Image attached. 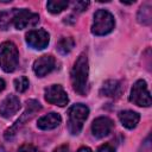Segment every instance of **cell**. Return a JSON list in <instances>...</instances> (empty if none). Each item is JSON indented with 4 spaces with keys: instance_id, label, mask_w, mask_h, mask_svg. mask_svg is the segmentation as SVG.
<instances>
[{
    "instance_id": "6da1fadb",
    "label": "cell",
    "mask_w": 152,
    "mask_h": 152,
    "mask_svg": "<svg viewBox=\"0 0 152 152\" xmlns=\"http://www.w3.org/2000/svg\"><path fill=\"white\" fill-rule=\"evenodd\" d=\"M88 75H89L88 58L87 55L82 53L74 63V66L70 72L72 88L77 94L82 96L88 93Z\"/></svg>"
},
{
    "instance_id": "7a4b0ae2",
    "label": "cell",
    "mask_w": 152,
    "mask_h": 152,
    "mask_svg": "<svg viewBox=\"0 0 152 152\" xmlns=\"http://www.w3.org/2000/svg\"><path fill=\"white\" fill-rule=\"evenodd\" d=\"M89 115V108L83 103L72 104L68 110V131L71 134H78Z\"/></svg>"
},
{
    "instance_id": "3957f363",
    "label": "cell",
    "mask_w": 152,
    "mask_h": 152,
    "mask_svg": "<svg viewBox=\"0 0 152 152\" xmlns=\"http://www.w3.org/2000/svg\"><path fill=\"white\" fill-rule=\"evenodd\" d=\"M19 64V52L14 43L4 42L0 44V66L6 72H12Z\"/></svg>"
},
{
    "instance_id": "277c9868",
    "label": "cell",
    "mask_w": 152,
    "mask_h": 152,
    "mask_svg": "<svg viewBox=\"0 0 152 152\" xmlns=\"http://www.w3.org/2000/svg\"><path fill=\"white\" fill-rule=\"evenodd\" d=\"M115 26L114 17L107 10H97L94 14L91 33L95 36H104L113 31Z\"/></svg>"
},
{
    "instance_id": "5b68a950",
    "label": "cell",
    "mask_w": 152,
    "mask_h": 152,
    "mask_svg": "<svg viewBox=\"0 0 152 152\" xmlns=\"http://www.w3.org/2000/svg\"><path fill=\"white\" fill-rule=\"evenodd\" d=\"M129 101L133 102L137 106L140 107H150L151 106V95L147 88V84L144 80H138L132 89H131V94H129Z\"/></svg>"
},
{
    "instance_id": "8992f818",
    "label": "cell",
    "mask_w": 152,
    "mask_h": 152,
    "mask_svg": "<svg viewBox=\"0 0 152 152\" xmlns=\"http://www.w3.org/2000/svg\"><path fill=\"white\" fill-rule=\"evenodd\" d=\"M40 109H42V106H40V103H39L38 101H36V100H28V101H27V106H26V110L24 112V114L21 115V118L18 119V120L15 121V124H14L11 128L6 129V132H5V139L11 140V139L15 135V133H17V131H18V127H20L21 125H24L25 121L30 120V119H31L37 112H39Z\"/></svg>"
},
{
    "instance_id": "52a82bcc",
    "label": "cell",
    "mask_w": 152,
    "mask_h": 152,
    "mask_svg": "<svg viewBox=\"0 0 152 152\" xmlns=\"http://www.w3.org/2000/svg\"><path fill=\"white\" fill-rule=\"evenodd\" d=\"M38 21H39V15L37 13H33L27 8H21V10L15 8L12 24L17 30H23L37 25Z\"/></svg>"
},
{
    "instance_id": "ba28073f",
    "label": "cell",
    "mask_w": 152,
    "mask_h": 152,
    "mask_svg": "<svg viewBox=\"0 0 152 152\" xmlns=\"http://www.w3.org/2000/svg\"><path fill=\"white\" fill-rule=\"evenodd\" d=\"M26 43L30 48L34 50H43L48 46L50 42V36L44 28H38V30H31L26 33L25 36Z\"/></svg>"
},
{
    "instance_id": "9c48e42d",
    "label": "cell",
    "mask_w": 152,
    "mask_h": 152,
    "mask_svg": "<svg viewBox=\"0 0 152 152\" xmlns=\"http://www.w3.org/2000/svg\"><path fill=\"white\" fill-rule=\"evenodd\" d=\"M45 100L51 103V104H56L59 107H64L68 104L69 99H68V94L64 90V88L59 84H52L50 87H48L45 89Z\"/></svg>"
},
{
    "instance_id": "30bf717a",
    "label": "cell",
    "mask_w": 152,
    "mask_h": 152,
    "mask_svg": "<svg viewBox=\"0 0 152 152\" xmlns=\"http://www.w3.org/2000/svg\"><path fill=\"white\" fill-rule=\"evenodd\" d=\"M56 61L51 55H43L33 63V71L38 77H44L55 69Z\"/></svg>"
},
{
    "instance_id": "8fae6325",
    "label": "cell",
    "mask_w": 152,
    "mask_h": 152,
    "mask_svg": "<svg viewBox=\"0 0 152 152\" xmlns=\"http://www.w3.org/2000/svg\"><path fill=\"white\" fill-rule=\"evenodd\" d=\"M113 128V121L107 116H99L91 124V132L95 138H104L110 133Z\"/></svg>"
},
{
    "instance_id": "7c38bea8",
    "label": "cell",
    "mask_w": 152,
    "mask_h": 152,
    "mask_svg": "<svg viewBox=\"0 0 152 152\" xmlns=\"http://www.w3.org/2000/svg\"><path fill=\"white\" fill-rule=\"evenodd\" d=\"M20 109V101L15 95L6 96L0 103V115L5 119H10Z\"/></svg>"
},
{
    "instance_id": "4fadbf2b",
    "label": "cell",
    "mask_w": 152,
    "mask_h": 152,
    "mask_svg": "<svg viewBox=\"0 0 152 152\" xmlns=\"http://www.w3.org/2000/svg\"><path fill=\"white\" fill-rule=\"evenodd\" d=\"M62 122V118L58 113L51 112L42 118L38 119L37 121V127L43 129V131H49V129H53L57 126H59V124Z\"/></svg>"
},
{
    "instance_id": "5bb4252c",
    "label": "cell",
    "mask_w": 152,
    "mask_h": 152,
    "mask_svg": "<svg viewBox=\"0 0 152 152\" xmlns=\"http://www.w3.org/2000/svg\"><path fill=\"white\" fill-rule=\"evenodd\" d=\"M122 87H121V82L118 80H108L106 81L101 89H100V94L102 96H107V97H116L121 94Z\"/></svg>"
},
{
    "instance_id": "9a60e30c",
    "label": "cell",
    "mask_w": 152,
    "mask_h": 152,
    "mask_svg": "<svg viewBox=\"0 0 152 152\" xmlns=\"http://www.w3.org/2000/svg\"><path fill=\"white\" fill-rule=\"evenodd\" d=\"M119 120L124 127L132 129L138 125L140 120V115L133 110H122L119 113Z\"/></svg>"
},
{
    "instance_id": "2e32d148",
    "label": "cell",
    "mask_w": 152,
    "mask_h": 152,
    "mask_svg": "<svg viewBox=\"0 0 152 152\" xmlns=\"http://www.w3.org/2000/svg\"><path fill=\"white\" fill-rule=\"evenodd\" d=\"M69 6V1L65 0H50L46 2V8L52 14H58Z\"/></svg>"
},
{
    "instance_id": "e0dca14e",
    "label": "cell",
    "mask_w": 152,
    "mask_h": 152,
    "mask_svg": "<svg viewBox=\"0 0 152 152\" xmlns=\"http://www.w3.org/2000/svg\"><path fill=\"white\" fill-rule=\"evenodd\" d=\"M74 46H75V40L71 37H63L57 43V50L62 55L69 53L74 49Z\"/></svg>"
},
{
    "instance_id": "ac0fdd59",
    "label": "cell",
    "mask_w": 152,
    "mask_h": 152,
    "mask_svg": "<svg viewBox=\"0 0 152 152\" xmlns=\"http://www.w3.org/2000/svg\"><path fill=\"white\" fill-rule=\"evenodd\" d=\"M14 11H15V8H12L10 11H2V12H0V28L1 30L10 28L11 24L13 23Z\"/></svg>"
},
{
    "instance_id": "d6986e66",
    "label": "cell",
    "mask_w": 152,
    "mask_h": 152,
    "mask_svg": "<svg viewBox=\"0 0 152 152\" xmlns=\"http://www.w3.org/2000/svg\"><path fill=\"white\" fill-rule=\"evenodd\" d=\"M152 14H151V6L150 5H144L140 7L138 12V21L144 25H148L151 23Z\"/></svg>"
},
{
    "instance_id": "ffe728a7",
    "label": "cell",
    "mask_w": 152,
    "mask_h": 152,
    "mask_svg": "<svg viewBox=\"0 0 152 152\" xmlns=\"http://www.w3.org/2000/svg\"><path fill=\"white\" fill-rule=\"evenodd\" d=\"M28 78L26 76H20L14 80V88L19 93H24L28 88Z\"/></svg>"
},
{
    "instance_id": "44dd1931",
    "label": "cell",
    "mask_w": 152,
    "mask_h": 152,
    "mask_svg": "<svg viewBox=\"0 0 152 152\" xmlns=\"http://www.w3.org/2000/svg\"><path fill=\"white\" fill-rule=\"evenodd\" d=\"M17 152H40V151H39L36 146L26 144V145H23L21 147H19V150H18Z\"/></svg>"
},
{
    "instance_id": "7402d4cb",
    "label": "cell",
    "mask_w": 152,
    "mask_h": 152,
    "mask_svg": "<svg viewBox=\"0 0 152 152\" xmlns=\"http://www.w3.org/2000/svg\"><path fill=\"white\" fill-rule=\"evenodd\" d=\"M88 6H89V1H76L74 8H75V11H77V12H82V11H84Z\"/></svg>"
},
{
    "instance_id": "603a6c76",
    "label": "cell",
    "mask_w": 152,
    "mask_h": 152,
    "mask_svg": "<svg viewBox=\"0 0 152 152\" xmlns=\"http://www.w3.org/2000/svg\"><path fill=\"white\" fill-rule=\"evenodd\" d=\"M97 152H115V150L110 144H103L99 147Z\"/></svg>"
},
{
    "instance_id": "cb8c5ba5",
    "label": "cell",
    "mask_w": 152,
    "mask_h": 152,
    "mask_svg": "<svg viewBox=\"0 0 152 152\" xmlns=\"http://www.w3.org/2000/svg\"><path fill=\"white\" fill-rule=\"evenodd\" d=\"M52 152H69V146L66 144H63V145H59L58 147H56Z\"/></svg>"
},
{
    "instance_id": "d4e9b609",
    "label": "cell",
    "mask_w": 152,
    "mask_h": 152,
    "mask_svg": "<svg viewBox=\"0 0 152 152\" xmlns=\"http://www.w3.org/2000/svg\"><path fill=\"white\" fill-rule=\"evenodd\" d=\"M77 152H93V151H91L89 147H87V146H83V147H80Z\"/></svg>"
},
{
    "instance_id": "484cf974",
    "label": "cell",
    "mask_w": 152,
    "mask_h": 152,
    "mask_svg": "<svg viewBox=\"0 0 152 152\" xmlns=\"http://www.w3.org/2000/svg\"><path fill=\"white\" fill-rule=\"evenodd\" d=\"M5 87H6V83H5V81H4L2 78H0V91H2V90L5 89Z\"/></svg>"
}]
</instances>
